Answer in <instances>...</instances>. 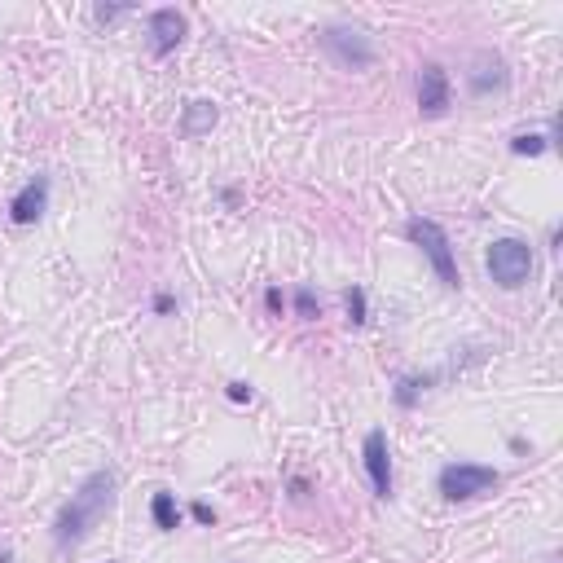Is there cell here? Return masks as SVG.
Masks as SVG:
<instances>
[{
    "label": "cell",
    "instance_id": "5",
    "mask_svg": "<svg viewBox=\"0 0 563 563\" xmlns=\"http://www.w3.org/2000/svg\"><path fill=\"white\" fill-rule=\"evenodd\" d=\"M322 49L339 66H352V71H361V66L374 62V44H370L366 31H357V27H326L322 31Z\"/></svg>",
    "mask_w": 563,
    "mask_h": 563
},
{
    "label": "cell",
    "instance_id": "4",
    "mask_svg": "<svg viewBox=\"0 0 563 563\" xmlns=\"http://www.w3.org/2000/svg\"><path fill=\"white\" fill-rule=\"evenodd\" d=\"M498 480H502L498 471L480 467V462H449V467H440V493L449 502H467V498H480V493H493Z\"/></svg>",
    "mask_w": 563,
    "mask_h": 563
},
{
    "label": "cell",
    "instance_id": "11",
    "mask_svg": "<svg viewBox=\"0 0 563 563\" xmlns=\"http://www.w3.org/2000/svg\"><path fill=\"white\" fill-rule=\"evenodd\" d=\"M216 119H220V110H216V102H190L185 106V119H181V137H203V132H212L216 128Z\"/></svg>",
    "mask_w": 563,
    "mask_h": 563
},
{
    "label": "cell",
    "instance_id": "16",
    "mask_svg": "<svg viewBox=\"0 0 563 563\" xmlns=\"http://www.w3.org/2000/svg\"><path fill=\"white\" fill-rule=\"evenodd\" d=\"M295 313H300L304 322H313V317H322V304H317V295L308 291V286H300V291H295Z\"/></svg>",
    "mask_w": 563,
    "mask_h": 563
},
{
    "label": "cell",
    "instance_id": "9",
    "mask_svg": "<svg viewBox=\"0 0 563 563\" xmlns=\"http://www.w3.org/2000/svg\"><path fill=\"white\" fill-rule=\"evenodd\" d=\"M418 106H423V115H445L449 110V75H445V66L427 62L423 71H418Z\"/></svg>",
    "mask_w": 563,
    "mask_h": 563
},
{
    "label": "cell",
    "instance_id": "19",
    "mask_svg": "<svg viewBox=\"0 0 563 563\" xmlns=\"http://www.w3.org/2000/svg\"><path fill=\"white\" fill-rule=\"evenodd\" d=\"M194 520H198V524H212V520H216V511H212L207 502H194Z\"/></svg>",
    "mask_w": 563,
    "mask_h": 563
},
{
    "label": "cell",
    "instance_id": "8",
    "mask_svg": "<svg viewBox=\"0 0 563 563\" xmlns=\"http://www.w3.org/2000/svg\"><path fill=\"white\" fill-rule=\"evenodd\" d=\"M44 207H49V176H36V181H27L14 194L9 220H14V225H36V220L44 216Z\"/></svg>",
    "mask_w": 563,
    "mask_h": 563
},
{
    "label": "cell",
    "instance_id": "12",
    "mask_svg": "<svg viewBox=\"0 0 563 563\" xmlns=\"http://www.w3.org/2000/svg\"><path fill=\"white\" fill-rule=\"evenodd\" d=\"M150 515H154V524H159L163 533H176V528H181V511H176V498H172V493H154Z\"/></svg>",
    "mask_w": 563,
    "mask_h": 563
},
{
    "label": "cell",
    "instance_id": "14",
    "mask_svg": "<svg viewBox=\"0 0 563 563\" xmlns=\"http://www.w3.org/2000/svg\"><path fill=\"white\" fill-rule=\"evenodd\" d=\"M550 137H555V124H550L546 137H537V132H520V137H511V154H528V159H533V154H542L550 146Z\"/></svg>",
    "mask_w": 563,
    "mask_h": 563
},
{
    "label": "cell",
    "instance_id": "1",
    "mask_svg": "<svg viewBox=\"0 0 563 563\" xmlns=\"http://www.w3.org/2000/svg\"><path fill=\"white\" fill-rule=\"evenodd\" d=\"M115 489H119L115 471H93V476L80 484V493H71V502L62 506L58 524H53V542H58V550L80 546L84 537L102 524V515L115 506Z\"/></svg>",
    "mask_w": 563,
    "mask_h": 563
},
{
    "label": "cell",
    "instance_id": "21",
    "mask_svg": "<svg viewBox=\"0 0 563 563\" xmlns=\"http://www.w3.org/2000/svg\"><path fill=\"white\" fill-rule=\"evenodd\" d=\"M154 313H172V295H159V300H154Z\"/></svg>",
    "mask_w": 563,
    "mask_h": 563
},
{
    "label": "cell",
    "instance_id": "2",
    "mask_svg": "<svg viewBox=\"0 0 563 563\" xmlns=\"http://www.w3.org/2000/svg\"><path fill=\"white\" fill-rule=\"evenodd\" d=\"M405 234H410V242L418 251L427 256V264L436 269V278L449 286V291H458L462 286V273H458V256H454V242H449V234L436 225V220H423L414 216L410 225H405Z\"/></svg>",
    "mask_w": 563,
    "mask_h": 563
},
{
    "label": "cell",
    "instance_id": "7",
    "mask_svg": "<svg viewBox=\"0 0 563 563\" xmlns=\"http://www.w3.org/2000/svg\"><path fill=\"white\" fill-rule=\"evenodd\" d=\"M366 476H370V484H374V493L379 498H392V454H388V436L374 427V432L366 436Z\"/></svg>",
    "mask_w": 563,
    "mask_h": 563
},
{
    "label": "cell",
    "instance_id": "13",
    "mask_svg": "<svg viewBox=\"0 0 563 563\" xmlns=\"http://www.w3.org/2000/svg\"><path fill=\"white\" fill-rule=\"evenodd\" d=\"M427 388H432V374H423V379H418V374H410V379L396 383V405H401V410H414L418 396H423Z\"/></svg>",
    "mask_w": 563,
    "mask_h": 563
},
{
    "label": "cell",
    "instance_id": "10",
    "mask_svg": "<svg viewBox=\"0 0 563 563\" xmlns=\"http://www.w3.org/2000/svg\"><path fill=\"white\" fill-rule=\"evenodd\" d=\"M506 62L498 58V53H480L476 62H471V75H467V84H471V93H489V88H506Z\"/></svg>",
    "mask_w": 563,
    "mask_h": 563
},
{
    "label": "cell",
    "instance_id": "22",
    "mask_svg": "<svg viewBox=\"0 0 563 563\" xmlns=\"http://www.w3.org/2000/svg\"><path fill=\"white\" fill-rule=\"evenodd\" d=\"M0 563H14V555H9V550H0Z\"/></svg>",
    "mask_w": 563,
    "mask_h": 563
},
{
    "label": "cell",
    "instance_id": "15",
    "mask_svg": "<svg viewBox=\"0 0 563 563\" xmlns=\"http://www.w3.org/2000/svg\"><path fill=\"white\" fill-rule=\"evenodd\" d=\"M344 308H348L352 326H361V322H366V291H361V286H348V291H344Z\"/></svg>",
    "mask_w": 563,
    "mask_h": 563
},
{
    "label": "cell",
    "instance_id": "3",
    "mask_svg": "<svg viewBox=\"0 0 563 563\" xmlns=\"http://www.w3.org/2000/svg\"><path fill=\"white\" fill-rule=\"evenodd\" d=\"M489 278L502 286V291H520V286L533 278V247H528L524 238H498L489 247Z\"/></svg>",
    "mask_w": 563,
    "mask_h": 563
},
{
    "label": "cell",
    "instance_id": "18",
    "mask_svg": "<svg viewBox=\"0 0 563 563\" xmlns=\"http://www.w3.org/2000/svg\"><path fill=\"white\" fill-rule=\"evenodd\" d=\"M229 401H234V405H247V401H251V388H247V383H229Z\"/></svg>",
    "mask_w": 563,
    "mask_h": 563
},
{
    "label": "cell",
    "instance_id": "20",
    "mask_svg": "<svg viewBox=\"0 0 563 563\" xmlns=\"http://www.w3.org/2000/svg\"><path fill=\"white\" fill-rule=\"evenodd\" d=\"M264 304H269V308H273V313H278V308L286 304V300H282V291H278V286H269V295H264Z\"/></svg>",
    "mask_w": 563,
    "mask_h": 563
},
{
    "label": "cell",
    "instance_id": "17",
    "mask_svg": "<svg viewBox=\"0 0 563 563\" xmlns=\"http://www.w3.org/2000/svg\"><path fill=\"white\" fill-rule=\"evenodd\" d=\"M119 14H128V5H97V22H115Z\"/></svg>",
    "mask_w": 563,
    "mask_h": 563
},
{
    "label": "cell",
    "instance_id": "6",
    "mask_svg": "<svg viewBox=\"0 0 563 563\" xmlns=\"http://www.w3.org/2000/svg\"><path fill=\"white\" fill-rule=\"evenodd\" d=\"M146 31H150L154 58H168L176 44L185 40V14H176V9H154V14L146 18Z\"/></svg>",
    "mask_w": 563,
    "mask_h": 563
}]
</instances>
